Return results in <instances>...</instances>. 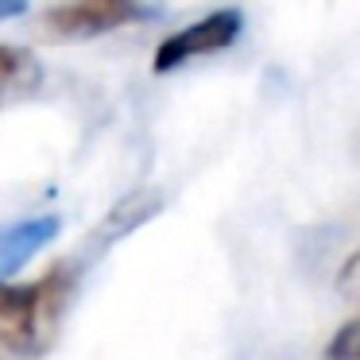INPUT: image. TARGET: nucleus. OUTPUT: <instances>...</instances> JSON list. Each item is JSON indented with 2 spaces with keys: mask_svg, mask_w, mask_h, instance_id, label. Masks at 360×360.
I'll use <instances>...</instances> for the list:
<instances>
[{
  "mask_svg": "<svg viewBox=\"0 0 360 360\" xmlns=\"http://www.w3.org/2000/svg\"><path fill=\"white\" fill-rule=\"evenodd\" d=\"M74 295V267L55 264L35 283L0 279V349L24 360H39L55 349L66 306Z\"/></svg>",
  "mask_w": 360,
  "mask_h": 360,
  "instance_id": "obj_1",
  "label": "nucleus"
},
{
  "mask_svg": "<svg viewBox=\"0 0 360 360\" xmlns=\"http://www.w3.org/2000/svg\"><path fill=\"white\" fill-rule=\"evenodd\" d=\"M159 8L148 0H63L55 8L43 12L39 27L55 43H82V39H101L120 27L155 20Z\"/></svg>",
  "mask_w": 360,
  "mask_h": 360,
  "instance_id": "obj_2",
  "label": "nucleus"
},
{
  "mask_svg": "<svg viewBox=\"0 0 360 360\" xmlns=\"http://www.w3.org/2000/svg\"><path fill=\"white\" fill-rule=\"evenodd\" d=\"M240 32H244V16L236 8L210 12V16L179 27L174 35H167L155 47V74H171L179 66L194 63V58H205V55H221V51H229L240 39Z\"/></svg>",
  "mask_w": 360,
  "mask_h": 360,
  "instance_id": "obj_3",
  "label": "nucleus"
},
{
  "mask_svg": "<svg viewBox=\"0 0 360 360\" xmlns=\"http://www.w3.org/2000/svg\"><path fill=\"white\" fill-rule=\"evenodd\" d=\"M55 236H58L55 213L4 221V225H0V279H8L12 271H20V267H24L39 248H47Z\"/></svg>",
  "mask_w": 360,
  "mask_h": 360,
  "instance_id": "obj_4",
  "label": "nucleus"
},
{
  "mask_svg": "<svg viewBox=\"0 0 360 360\" xmlns=\"http://www.w3.org/2000/svg\"><path fill=\"white\" fill-rule=\"evenodd\" d=\"M43 86V63L35 51L16 47V43H0V112L8 105H20Z\"/></svg>",
  "mask_w": 360,
  "mask_h": 360,
  "instance_id": "obj_5",
  "label": "nucleus"
},
{
  "mask_svg": "<svg viewBox=\"0 0 360 360\" xmlns=\"http://www.w3.org/2000/svg\"><path fill=\"white\" fill-rule=\"evenodd\" d=\"M326 360H356V321H345L326 349Z\"/></svg>",
  "mask_w": 360,
  "mask_h": 360,
  "instance_id": "obj_6",
  "label": "nucleus"
},
{
  "mask_svg": "<svg viewBox=\"0 0 360 360\" xmlns=\"http://www.w3.org/2000/svg\"><path fill=\"white\" fill-rule=\"evenodd\" d=\"M24 8H27V0H0V24L4 20H16Z\"/></svg>",
  "mask_w": 360,
  "mask_h": 360,
  "instance_id": "obj_7",
  "label": "nucleus"
},
{
  "mask_svg": "<svg viewBox=\"0 0 360 360\" xmlns=\"http://www.w3.org/2000/svg\"><path fill=\"white\" fill-rule=\"evenodd\" d=\"M0 360H8V356H4V352H0Z\"/></svg>",
  "mask_w": 360,
  "mask_h": 360,
  "instance_id": "obj_8",
  "label": "nucleus"
}]
</instances>
